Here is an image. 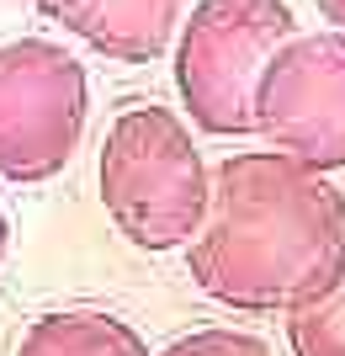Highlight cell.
Here are the masks:
<instances>
[{
    "label": "cell",
    "mask_w": 345,
    "mask_h": 356,
    "mask_svg": "<svg viewBox=\"0 0 345 356\" xmlns=\"http://www.w3.org/2000/svg\"><path fill=\"white\" fill-rule=\"evenodd\" d=\"M192 282L239 314H292L345 271V197L324 170L276 149H234L208 176V213L186 239Z\"/></svg>",
    "instance_id": "cell-1"
},
{
    "label": "cell",
    "mask_w": 345,
    "mask_h": 356,
    "mask_svg": "<svg viewBox=\"0 0 345 356\" xmlns=\"http://www.w3.org/2000/svg\"><path fill=\"white\" fill-rule=\"evenodd\" d=\"M101 208L133 250L165 255L196 234L208 213V165L192 122L160 102L122 106L101 144Z\"/></svg>",
    "instance_id": "cell-2"
},
{
    "label": "cell",
    "mask_w": 345,
    "mask_h": 356,
    "mask_svg": "<svg viewBox=\"0 0 345 356\" xmlns=\"http://www.w3.org/2000/svg\"><path fill=\"white\" fill-rule=\"evenodd\" d=\"M298 32L287 0H196L176 27V90L192 128L212 138L255 134V86L271 54Z\"/></svg>",
    "instance_id": "cell-3"
},
{
    "label": "cell",
    "mask_w": 345,
    "mask_h": 356,
    "mask_svg": "<svg viewBox=\"0 0 345 356\" xmlns=\"http://www.w3.org/2000/svg\"><path fill=\"white\" fill-rule=\"evenodd\" d=\"M90 112V80L75 54L48 38L0 48V176L16 186L53 181L75 160Z\"/></svg>",
    "instance_id": "cell-4"
},
{
    "label": "cell",
    "mask_w": 345,
    "mask_h": 356,
    "mask_svg": "<svg viewBox=\"0 0 345 356\" xmlns=\"http://www.w3.org/2000/svg\"><path fill=\"white\" fill-rule=\"evenodd\" d=\"M255 134L308 170H345V32H292L255 86Z\"/></svg>",
    "instance_id": "cell-5"
},
{
    "label": "cell",
    "mask_w": 345,
    "mask_h": 356,
    "mask_svg": "<svg viewBox=\"0 0 345 356\" xmlns=\"http://www.w3.org/2000/svg\"><path fill=\"white\" fill-rule=\"evenodd\" d=\"M37 11L112 64H154L176 43L186 0H37Z\"/></svg>",
    "instance_id": "cell-6"
},
{
    "label": "cell",
    "mask_w": 345,
    "mask_h": 356,
    "mask_svg": "<svg viewBox=\"0 0 345 356\" xmlns=\"http://www.w3.org/2000/svg\"><path fill=\"white\" fill-rule=\"evenodd\" d=\"M16 356H149L144 335L128 319L101 309H59L32 319Z\"/></svg>",
    "instance_id": "cell-7"
},
{
    "label": "cell",
    "mask_w": 345,
    "mask_h": 356,
    "mask_svg": "<svg viewBox=\"0 0 345 356\" xmlns=\"http://www.w3.org/2000/svg\"><path fill=\"white\" fill-rule=\"evenodd\" d=\"M282 319L292 356H345V271L330 293H319L314 303H303Z\"/></svg>",
    "instance_id": "cell-8"
},
{
    "label": "cell",
    "mask_w": 345,
    "mask_h": 356,
    "mask_svg": "<svg viewBox=\"0 0 345 356\" xmlns=\"http://www.w3.org/2000/svg\"><path fill=\"white\" fill-rule=\"evenodd\" d=\"M154 356H276V351H271L260 335H244V330L212 325V330H192V335L170 341L165 351H154Z\"/></svg>",
    "instance_id": "cell-9"
},
{
    "label": "cell",
    "mask_w": 345,
    "mask_h": 356,
    "mask_svg": "<svg viewBox=\"0 0 345 356\" xmlns=\"http://www.w3.org/2000/svg\"><path fill=\"white\" fill-rule=\"evenodd\" d=\"M314 6H319V16H324L335 32H345V0H314Z\"/></svg>",
    "instance_id": "cell-10"
},
{
    "label": "cell",
    "mask_w": 345,
    "mask_h": 356,
    "mask_svg": "<svg viewBox=\"0 0 345 356\" xmlns=\"http://www.w3.org/2000/svg\"><path fill=\"white\" fill-rule=\"evenodd\" d=\"M6 250H11V218H6V208H0V261H6Z\"/></svg>",
    "instance_id": "cell-11"
}]
</instances>
